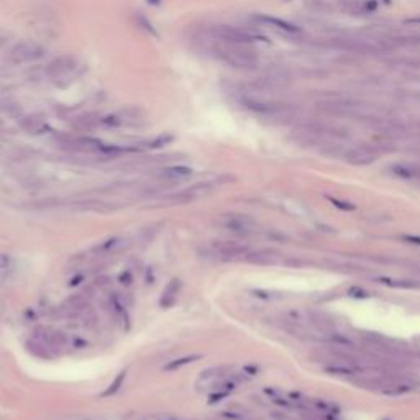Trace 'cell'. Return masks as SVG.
I'll use <instances>...</instances> for the list:
<instances>
[{"instance_id": "cell-17", "label": "cell", "mask_w": 420, "mask_h": 420, "mask_svg": "<svg viewBox=\"0 0 420 420\" xmlns=\"http://www.w3.org/2000/svg\"><path fill=\"white\" fill-rule=\"evenodd\" d=\"M200 358H202L200 354H190V356H184V358H179V359H173V361H169V363L163 368V371H166V373L177 371L179 368L186 366V364H190V363H194V361L200 359Z\"/></svg>"}, {"instance_id": "cell-2", "label": "cell", "mask_w": 420, "mask_h": 420, "mask_svg": "<svg viewBox=\"0 0 420 420\" xmlns=\"http://www.w3.org/2000/svg\"><path fill=\"white\" fill-rule=\"evenodd\" d=\"M212 35L223 43H232V44H249L254 41H268V39L261 35H256V33L241 30V28H235V26H228V25L214 26Z\"/></svg>"}, {"instance_id": "cell-8", "label": "cell", "mask_w": 420, "mask_h": 420, "mask_svg": "<svg viewBox=\"0 0 420 420\" xmlns=\"http://www.w3.org/2000/svg\"><path fill=\"white\" fill-rule=\"evenodd\" d=\"M254 20H256V22L262 23V25L271 26V28L284 31V33H299V31H300V28H299L297 25L289 23V22H286V20H281V18H276V17H269V15H254Z\"/></svg>"}, {"instance_id": "cell-25", "label": "cell", "mask_w": 420, "mask_h": 420, "mask_svg": "<svg viewBox=\"0 0 420 420\" xmlns=\"http://www.w3.org/2000/svg\"><path fill=\"white\" fill-rule=\"evenodd\" d=\"M315 405H317L320 410L328 412V413H337V412H338L337 407H335L333 404H330V402H327V400H317V402H315Z\"/></svg>"}, {"instance_id": "cell-18", "label": "cell", "mask_w": 420, "mask_h": 420, "mask_svg": "<svg viewBox=\"0 0 420 420\" xmlns=\"http://www.w3.org/2000/svg\"><path fill=\"white\" fill-rule=\"evenodd\" d=\"M125 378H127V371H120L117 374V378L114 379V383H112L107 389H105L103 392H102V397H110V396H114V394H117L118 391H120V387H122V384H123V381H125Z\"/></svg>"}, {"instance_id": "cell-23", "label": "cell", "mask_w": 420, "mask_h": 420, "mask_svg": "<svg viewBox=\"0 0 420 420\" xmlns=\"http://www.w3.org/2000/svg\"><path fill=\"white\" fill-rule=\"evenodd\" d=\"M12 266H13L12 256L10 254H0V271H2V273L10 271Z\"/></svg>"}, {"instance_id": "cell-30", "label": "cell", "mask_w": 420, "mask_h": 420, "mask_svg": "<svg viewBox=\"0 0 420 420\" xmlns=\"http://www.w3.org/2000/svg\"><path fill=\"white\" fill-rule=\"evenodd\" d=\"M222 415L225 417V418H243V415L245 413H240V412H232V410H225V412H222Z\"/></svg>"}, {"instance_id": "cell-7", "label": "cell", "mask_w": 420, "mask_h": 420, "mask_svg": "<svg viewBox=\"0 0 420 420\" xmlns=\"http://www.w3.org/2000/svg\"><path fill=\"white\" fill-rule=\"evenodd\" d=\"M72 69H74V59L69 56H61V58L55 59V61H51L46 71H48L49 77L59 79V77H64Z\"/></svg>"}, {"instance_id": "cell-22", "label": "cell", "mask_w": 420, "mask_h": 420, "mask_svg": "<svg viewBox=\"0 0 420 420\" xmlns=\"http://www.w3.org/2000/svg\"><path fill=\"white\" fill-rule=\"evenodd\" d=\"M173 140H174V138L171 136V135H161V136H158L156 140L151 141V143H149V146H151V148H161V146H164V144L171 143Z\"/></svg>"}, {"instance_id": "cell-31", "label": "cell", "mask_w": 420, "mask_h": 420, "mask_svg": "<svg viewBox=\"0 0 420 420\" xmlns=\"http://www.w3.org/2000/svg\"><path fill=\"white\" fill-rule=\"evenodd\" d=\"M120 282H122V284H127L128 286L130 282H131V274L128 271L127 273H122L120 274Z\"/></svg>"}, {"instance_id": "cell-1", "label": "cell", "mask_w": 420, "mask_h": 420, "mask_svg": "<svg viewBox=\"0 0 420 420\" xmlns=\"http://www.w3.org/2000/svg\"><path fill=\"white\" fill-rule=\"evenodd\" d=\"M245 44H232L227 43L223 46H217L214 49L215 56L220 61L227 63L228 66L240 69H254L258 66V56L253 51H249L246 48H243Z\"/></svg>"}, {"instance_id": "cell-16", "label": "cell", "mask_w": 420, "mask_h": 420, "mask_svg": "<svg viewBox=\"0 0 420 420\" xmlns=\"http://www.w3.org/2000/svg\"><path fill=\"white\" fill-rule=\"evenodd\" d=\"M276 254L274 251H269V249H262V251H254L251 254H248V261L249 262H258V265H269V262L276 261Z\"/></svg>"}, {"instance_id": "cell-4", "label": "cell", "mask_w": 420, "mask_h": 420, "mask_svg": "<svg viewBox=\"0 0 420 420\" xmlns=\"http://www.w3.org/2000/svg\"><path fill=\"white\" fill-rule=\"evenodd\" d=\"M44 55V49L38 43L22 41L10 51V61L13 64H23L30 61H36Z\"/></svg>"}, {"instance_id": "cell-15", "label": "cell", "mask_w": 420, "mask_h": 420, "mask_svg": "<svg viewBox=\"0 0 420 420\" xmlns=\"http://www.w3.org/2000/svg\"><path fill=\"white\" fill-rule=\"evenodd\" d=\"M163 176L168 177V179H186V177L192 176V169L187 166H171L163 169Z\"/></svg>"}, {"instance_id": "cell-20", "label": "cell", "mask_w": 420, "mask_h": 420, "mask_svg": "<svg viewBox=\"0 0 420 420\" xmlns=\"http://www.w3.org/2000/svg\"><path fill=\"white\" fill-rule=\"evenodd\" d=\"M325 370L332 374H354L356 368L351 364H328Z\"/></svg>"}, {"instance_id": "cell-6", "label": "cell", "mask_w": 420, "mask_h": 420, "mask_svg": "<svg viewBox=\"0 0 420 420\" xmlns=\"http://www.w3.org/2000/svg\"><path fill=\"white\" fill-rule=\"evenodd\" d=\"M346 160H348V163H351V164L366 166V164H371V163H374L378 160V153L373 148L359 146V148H354L351 151H348Z\"/></svg>"}, {"instance_id": "cell-24", "label": "cell", "mask_w": 420, "mask_h": 420, "mask_svg": "<svg viewBox=\"0 0 420 420\" xmlns=\"http://www.w3.org/2000/svg\"><path fill=\"white\" fill-rule=\"evenodd\" d=\"M328 200H330L332 203L337 208H341V210H346V212H350V210H354V205L350 202H345V200H338V199H335V197H328Z\"/></svg>"}, {"instance_id": "cell-13", "label": "cell", "mask_w": 420, "mask_h": 420, "mask_svg": "<svg viewBox=\"0 0 420 420\" xmlns=\"http://www.w3.org/2000/svg\"><path fill=\"white\" fill-rule=\"evenodd\" d=\"M243 105H245L248 110H251L254 114H259V115H269V114H273V112H276L274 105L254 100V98H243Z\"/></svg>"}, {"instance_id": "cell-28", "label": "cell", "mask_w": 420, "mask_h": 420, "mask_svg": "<svg viewBox=\"0 0 420 420\" xmlns=\"http://www.w3.org/2000/svg\"><path fill=\"white\" fill-rule=\"evenodd\" d=\"M102 123L105 125V127H118V125L122 123V120L117 115H109V117L102 118Z\"/></svg>"}, {"instance_id": "cell-5", "label": "cell", "mask_w": 420, "mask_h": 420, "mask_svg": "<svg viewBox=\"0 0 420 420\" xmlns=\"http://www.w3.org/2000/svg\"><path fill=\"white\" fill-rule=\"evenodd\" d=\"M212 249L215 254L222 256V258H235V256L246 254L248 251V248L245 245L236 241H215L212 245Z\"/></svg>"}, {"instance_id": "cell-19", "label": "cell", "mask_w": 420, "mask_h": 420, "mask_svg": "<svg viewBox=\"0 0 420 420\" xmlns=\"http://www.w3.org/2000/svg\"><path fill=\"white\" fill-rule=\"evenodd\" d=\"M328 340H330L333 345H338L341 348H354V341L343 333H330L328 335Z\"/></svg>"}, {"instance_id": "cell-34", "label": "cell", "mask_w": 420, "mask_h": 420, "mask_svg": "<svg viewBox=\"0 0 420 420\" xmlns=\"http://www.w3.org/2000/svg\"><path fill=\"white\" fill-rule=\"evenodd\" d=\"M148 4H151V5H160L161 0H148Z\"/></svg>"}, {"instance_id": "cell-27", "label": "cell", "mask_w": 420, "mask_h": 420, "mask_svg": "<svg viewBox=\"0 0 420 420\" xmlns=\"http://www.w3.org/2000/svg\"><path fill=\"white\" fill-rule=\"evenodd\" d=\"M348 294H350L351 297H356V299H366L368 295H370V294H368V292L364 291V289H361V287H358V286L351 287L350 291H348Z\"/></svg>"}, {"instance_id": "cell-33", "label": "cell", "mask_w": 420, "mask_h": 420, "mask_svg": "<svg viewBox=\"0 0 420 420\" xmlns=\"http://www.w3.org/2000/svg\"><path fill=\"white\" fill-rule=\"evenodd\" d=\"M374 9H376V4H374L373 0H370V2L366 4V10H368V12H371V10H374Z\"/></svg>"}, {"instance_id": "cell-21", "label": "cell", "mask_w": 420, "mask_h": 420, "mask_svg": "<svg viewBox=\"0 0 420 420\" xmlns=\"http://www.w3.org/2000/svg\"><path fill=\"white\" fill-rule=\"evenodd\" d=\"M136 22H138V25L141 26L143 30H146L149 35H153V36H158V31L154 30V26H153V23L149 22V20L144 17V15H141V13H138L136 15Z\"/></svg>"}, {"instance_id": "cell-11", "label": "cell", "mask_w": 420, "mask_h": 420, "mask_svg": "<svg viewBox=\"0 0 420 420\" xmlns=\"http://www.w3.org/2000/svg\"><path fill=\"white\" fill-rule=\"evenodd\" d=\"M179 289H181V281L179 279H173L169 282V284L166 286V289L163 291L161 294V300H160V304L163 308H168L174 304V302L177 300V294H179Z\"/></svg>"}, {"instance_id": "cell-29", "label": "cell", "mask_w": 420, "mask_h": 420, "mask_svg": "<svg viewBox=\"0 0 420 420\" xmlns=\"http://www.w3.org/2000/svg\"><path fill=\"white\" fill-rule=\"evenodd\" d=\"M402 240L407 241V243H412V245L420 246V236L418 235H402Z\"/></svg>"}, {"instance_id": "cell-9", "label": "cell", "mask_w": 420, "mask_h": 420, "mask_svg": "<svg viewBox=\"0 0 420 420\" xmlns=\"http://www.w3.org/2000/svg\"><path fill=\"white\" fill-rule=\"evenodd\" d=\"M222 378H223V374H222V370L220 368H212V370H207V371H203L199 379H197V389H208V387H217L220 383H222Z\"/></svg>"}, {"instance_id": "cell-32", "label": "cell", "mask_w": 420, "mask_h": 420, "mask_svg": "<svg viewBox=\"0 0 420 420\" xmlns=\"http://www.w3.org/2000/svg\"><path fill=\"white\" fill-rule=\"evenodd\" d=\"M404 23H407V25H420V17L407 18V20H404Z\"/></svg>"}, {"instance_id": "cell-10", "label": "cell", "mask_w": 420, "mask_h": 420, "mask_svg": "<svg viewBox=\"0 0 420 420\" xmlns=\"http://www.w3.org/2000/svg\"><path fill=\"white\" fill-rule=\"evenodd\" d=\"M392 174L400 179H420V166L412 163H397L391 168Z\"/></svg>"}, {"instance_id": "cell-14", "label": "cell", "mask_w": 420, "mask_h": 420, "mask_svg": "<svg viewBox=\"0 0 420 420\" xmlns=\"http://www.w3.org/2000/svg\"><path fill=\"white\" fill-rule=\"evenodd\" d=\"M74 144H76V148L82 149V151H89V153H92V151H97V153H100V149L103 146V143L100 140H97V138H90V136L77 138Z\"/></svg>"}, {"instance_id": "cell-26", "label": "cell", "mask_w": 420, "mask_h": 420, "mask_svg": "<svg viewBox=\"0 0 420 420\" xmlns=\"http://www.w3.org/2000/svg\"><path fill=\"white\" fill-rule=\"evenodd\" d=\"M146 420H182L179 415H174V413H154V415H149Z\"/></svg>"}, {"instance_id": "cell-3", "label": "cell", "mask_w": 420, "mask_h": 420, "mask_svg": "<svg viewBox=\"0 0 420 420\" xmlns=\"http://www.w3.org/2000/svg\"><path fill=\"white\" fill-rule=\"evenodd\" d=\"M219 225L228 230L233 235H249L254 230V222L246 215L240 214H227L222 215Z\"/></svg>"}, {"instance_id": "cell-12", "label": "cell", "mask_w": 420, "mask_h": 420, "mask_svg": "<svg viewBox=\"0 0 420 420\" xmlns=\"http://www.w3.org/2000/svg\"><path fill=\"white\" fill-rule=\"evenodd\" d=\"M125 245H127V240L122 238V236H112V238L102 241L100 245H97L94 248V251L98 254H110V253H117Z\"/></svg>"}]
</instances>
